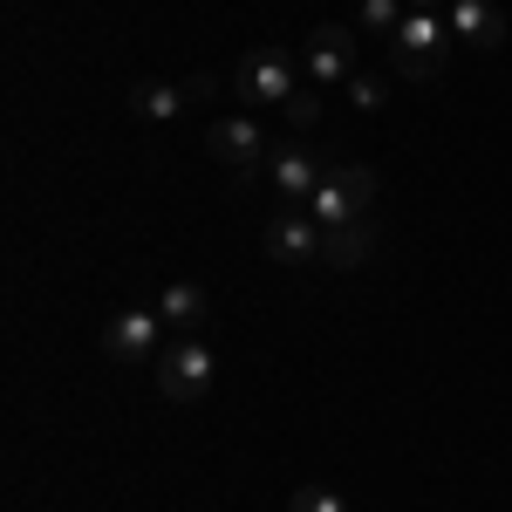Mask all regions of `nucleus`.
<instances>
[{
  "label": "nucleus",
  "mask_w": 512,
  "mask_h": 512,
  "mask_svg": "<svg viewBox=\"0 0 512 512\" xmlns=\"http://www.w3.org/2000/svg\"><path fill=\"white\" fill-rule=\"evenodd\" d=\"M287 512H349V499H342L335 485H301V492L287 499Z\"/></svg>",
  "instance_id": "f3484780"
},
{
  "label": "nucleus",
  "mask_w": 512,
  "mask_h": 512,
  "mask_svg": "<svg viewBox=\"0 0 512 512\" xmlns=\"http://www.w3.org/2000/svg\"><path fill=\"white\" fill-rule=\"evenodd\" d=\"M342 89H349V103H355V110H362V117L390 103V82H383V76H362V69H355V76L342 82Z\"/></svg>",
  "instance_id": "2eb2a0df"
},
{
  "label": "nucleus",
  "mask_w": 512,
  "mask_h": 512,
  "mask_svg": "<svg viewBox=\"0 0 512 512\" xmlns=\"http://www.w3.org/2000/svg\"><path fill=\"white\" fill-rule=\"evenodd\" d=\"M355 28H342V21H328V28H315L308 35V48H301V76L315 82V89H342V82L355 76Z\"/></svg>",
  "instance_id": "20e7f679"
},
{
  "label": "nucleus",
  "mask_w": 512,
  "mask_h": 512,
  "mask_svg": "<svg viewBox=\"0 0 512 512\" xmlns=\"http://www.w3.org/2000/svg\"><path fill=\"white\" fill-rule=\"evenodd\" d=\"M369 253H376V219H355V226H335V233H321V267H335V274H355V267H369Z\"/></svg>",
  "instance_id": "9d476101"
},
{
  "label": "nucleus",
  "mask_w": 512,
  "mask_h": 512,
  "mask_svg": "<svg viewBox=\"0 0 512 512\" xmlns=\"http://www.w3.org/2000/svg\"><path fill=\"white\" fill-rule=\"evenodd\" d=\"M301 89V55L280 48V41H260L253 55H239L233 69V96L239 103H287Z\"/></svg>",
  "instance_id": "f03ea898"
},
{
  "label": "nucleus",
  "mask_w": 512,
  "mask_h": 512,
  "mask_svg": "<svg viewBox=\"0 0 512 512\" xmlns=\"http://www.w3.org/2000/svg\"><path fill=\"white\" fill-rule=\"evenodd\" d=\"M321 171L315 164V151H274V198L280 205H308V198L321 192Z\"/></svg>",
  "instance_id": "9b49d317"
},
{
  "label": "nucleus",
  "mask_w": 512,
  "mask_h": 512,
  "mask_svg": "<svg viewBox=\"0 0 512 512\" xmlns=\"http://www.w3.org/2000/svg\"><path fill=\"white\" fill-rule=\"evenodd\" d=\"M178 110H192V89H185V82H178V89H171V82H137V89H130V117L137 123H171Z\"/></svg>",
  "instance_id": "f8f14e48"
},
{
  "label": "nucleus",
  "mask_w": 512,
  "mask_h": 512,
  "mask_svg": "<svg viewBox=\"0 0 512 512\" xmlns=\"http://www.w3.org/2000/svg\"><path fill=\"white\" fill-rule=\"evenodd\" d=\"M444 21L458 41H478V48H499L506 41V14L492 0H444Z\"/></svg>",
  "instance_id": "1a4fd4ad"
},
{
  "label": "nucleus",
  "mask_w": 512,
  "mask_h": 512,
  "mask_svg": "<svg viewBox=\"0 0 512 512\" xmlns=\"http://www.w3.org/2000/svg\"><path fill=\"white\" fill-rule=\"evenodd\" d=\"M403 14H410V0H362V28L369 35H396Z\"/></svg>",
  "instance_id": "4468645a"
},
{
  "label": "nucleus",
  "mask_w": 512,
  "mask_h": 512,
  "mask_svg": "<svg viewBox=\"0 0 512 512\" xmlns=\"http://www.w3.org/2000/svg\"><path fill=\"white\" fill-rule=\"evenodd\" d=\"M158 390L171 396V403H198V396L212 390V349L205 342H178V349H164L158 355Z\"/></svg>",
  "instance_id": "423d86ee"
},
{
  "label": "nucleus",
  "mask_w": 512,
  "mask_h": 512,
  "mask_svg": "<svg viewBox=\"0 0 512 512\" xmlns=\"http://www.w3.org/2000/svg\"><path fill=\"white\" fill-rule=\"evenodd\" d=\"M267 253H274L280 267H308V260H321V226L301 205H280L274 219H267Z\"/></svg>",
  "instance_id": "0eeeda50"
},
{
  "label": "nucleus",
  "mask_w": 512,
  "mask_h": 512,
  "mask_svg": "<svg viewBox=\"0 0 512 512\" xmlns=\"http://www.w3.org/2000/svg\"><path fill=\"white\" fill-rule=\"evenodd\" d=\"M410 7H437V0H410Z\"/></svg>",
  "instance_id": "a211bd4d"
},
{
  "label": "nucleus",
  "mask_w": 512,
  "mask_h": 512,
  "mask_svg": "<svg viewBox=\"0 0 512 512\" xmlns=\"http://www.w3.org/2000/svg\"><path fill=\"white\" fill-rule=\"evenodd\" d=\"M369 205H376V171H362V164H335V171L321 178V192L308 198V219H315L321 233H335V226L369 219Z\"/></svg>",
  "instance_id": "7ed1b4c3"
},
{
  "label": "nucleus",
  "mask_w": 512,
  "mask_h": 512,
  "mask_svg": "<svg viewBox=\"0 0 512 512\" xmlns=\"http://www.w3.org/2000/svg\"><path fill=\"white\" fill-rule=\"evenodd\" d=\"M280 110H287V123H294V130H315V123H321V89H315V82H301Z\"/></svg>",
  "instance_id": "dca6fc26"
},
{
  "label": "nucleus",
  "mask_w": 512,
  "mask_h": 512,
  "mask_svg": "<svg viewBox=\"0 0 512 512\" xmlns=\"http://www.w3.org/2000/svg\"><path fill=\"white\" fill-rule=\"evenodd\" d=\"M158 315L171 321V328H185V335L205 328V287H198V280H171L158 294Z\"/></svg>",
  "instance_id": "ddd939ff"
},
{
  "label": "nucleus",
  "mask_w": 512,
  "mask_h": 512,
  "mask_svg": "<svg viewBox=\"0 0 512 512\" xmlns=\"http://www.w3.org/2000/svg\"><path fill=\"white\" fill-rule=\"evenodd\" d=\"M205 151L226 164V171H253V164L267 158V137H260L253 117H219L212 130H205Z\"/></svg>",
  "instance_id": "6e6552de"
},
{
  "label": "nucleus",
  "mask_w": 512,
  "mask_h": 512,
  "mask_svg": "<svg viewBox=\"0 0 512 512\" xmlns=\"http://www.w3.org/2000/svg\"><path fill=\"white\" fill-rule=\"evenodd\" d=\"M451 21L437 14V7H410L403 14V28L390 35L396 48V76H410V82H437L444 76V62H451Z\"/></svg>",
  "instance_id": "f257e3e1"
},
{
  "label": "nucleus",
  "mask_w": 512,
  "mask_h": 512,
  "mask_svg": "<svg viewBox=\"0 0 512 512\" xmlns=\"http://www.w3.org/2000/svg\"><path fill=\"white\" fill-rule=\"evenodd\" d=\"M158 335H164V315L158 308H117L103 321V355L110 362H158Z\"/></svg>",
  "instance_id": "39448f33"
}]
</instances>
